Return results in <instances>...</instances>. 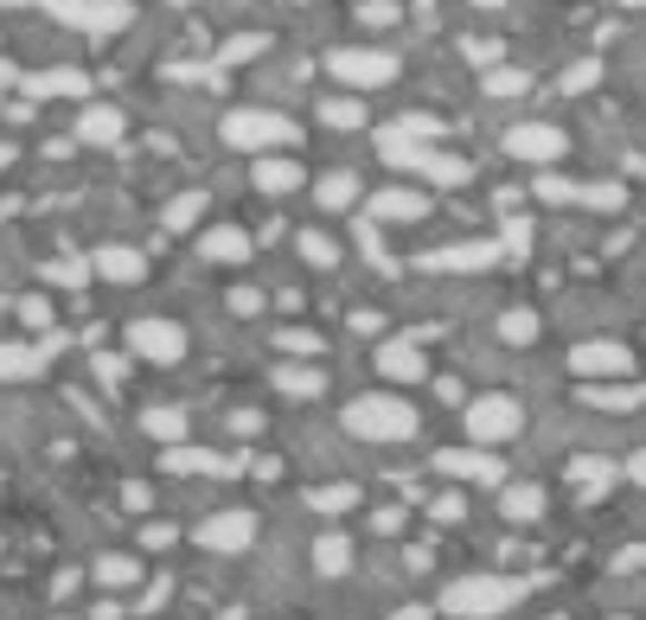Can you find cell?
I'll use <instances>...</instances> for the list:
<instances>
[{
	"label": "cell",
	"instance_id": "obj_1",
	"mask_svg": "<svg viewBox=\"0 0 646 620\" xmlns=\"http://www.w3.org/2000/svg\"><path fill=\"white\" fill-rule=\"evenodd\" d=\"M339 422H346V436H359V441H410L423 416L410 410V397H390V390H371V397H352Z\"/></svg>",
	"mask_w": 646,
	"mask_h": 620
},
{
	"label": "cell",
	"instance_id": "obj_2",
	"mask_svg": "<svg viewBox=\"0 0 646 620\" xmlns=\"http://www.w3.org/2000/svg\"><path fill=\"white\" fill-rule=\"evenodd\" d=\"M513 601H518V582H506V576H461L441 594V608L461 620H493V614H506Z\"/></svg>",
	"mask_w": 646,
	"mask_h": 620
},
{
	"label": "cell",
	"instance_id": "obj_3",
	"mask_svg": "<svg viewBox=\"0 0 646 620\" xmlns=\"http://www.w3.org/2000/svg\"><path fill=\"white\" fill-rule=\"evenodd\" d=\"M225 141L244 154H269V148H295V122L276 109H231L225 116Z\"/></svg>",
	"mask_w": 646,
	"mask_h": 620
},
{
	"label": "cell",
	"instance_id": "obj_4",
	"mask_svg": "<svg viewBox=\"0 0 646 620\" xmlns=\"http://www.w3.org/2000/svg\"><path fill=\"white\" fill-rule=\"evenodd\" d=\"M327 71H334L346 90H359V97H365V90H385V83H397V71H404V64H397L390 52H378V46H346V52L327 58Z\"/></svg>",
	"mask_w": 646,
	"mask_h": 620
},
{
	"label": "cell",
	"instance_id": "obj_5",
	"mask_svg": "<svg viewBox=\"0 0 646 620\" xmlns=\"http://www.w3.org/2000/svg\"><path fill=\"white\" fill-rule=\"evenodd\" d=\"M39 7L71 32H122L135 20L129 0H39Z\"/></svg>",
	"mask_w": 646,
	"mask_h": 620
},
{
	"label": "cell",
	"instance_id": "obj_6",
	"mask_svg": "<svg viewBox=\"0 0 646 620\" xmlns=\"http://www.w3.org/2000/svg\"><path fill=\"white\" fill-rule=\"evenodd\" d=\"M467 436L480 441V448H493V441H513L518 422H525V410H518V397H506V390H487V397H474L467 403Z\"/></svg>",
	"mask_w": 646,
	"mask_h": 620
},
{
	"label": "cell",
	"instance_id": "obj_7",
	"mask_svg": "<svg viewBox=\"0 0 646 620\" xmlns=\"http://www.w3.org/2000/svg\"><path fill=\"white\" fill-rule=\"evenodd\" d=\"M129 352L141 364H180L186 359V327L180 320H167V313H148V320H135L129 327Z\"/></svg>",
	"mask_w": 646,
	"mask_h": 620
},
{
	"label": "cell",
	"instance_id": "obj_8",
	"mask_svg": "<svg viewBox=\"0 0 646 620\" xmlns=\"http://www.w3.org/2000/svg\"><path fill=\"white\" fill-rule=\"evenodd\" d=\"M569 371H576L583 384H595V378H627V371H634V352H627L620 339H583V346L569 352Z\"/></svg>",
	"mask_w": 646,
	"mask_h": 620
},
{
	"label": "cell",
	"instance_id": "obj_9",
	"mask_svg": "<svg viewBox=\"0 0 646 620\" xmlns=\"http://www.w3.org/2000/svg\"><path fill=\"white\" fill-rule=\"evenodd\" d=\"M564 129H550V122H513L506 129V154L513 160H531V167H550V160H564Z\"/></svg>",
	"mask_w": 646,
	"mask_h": 620
},
{
	"label": "cell",
	"instance_id": "obj_10",
	"mask_svg": "<svg viewBox=\"0 0 646 620\" xmlns=\"http://www.w3.org/2000/svg\"><path fill=\"white\" fill-rule=\"evenodd\" d=\"M192 538L206 543V550H218V557H237V550L257 543V518H250V512H211Z\"/></svg>",
	"mask_w": 646,
	"mask_h": 620
},
{
	"label": "cell",
	"instance_id": "obj_11",
	"mask_svg": "<svg viewBox=\"0 0 646 620\" xmlns=\"http://www.w3.org/2000/svg\"><path fill=\"white\" fill-rule=\"evenodd\" d=\"M436 473H448V480H480V487H506V467L493 461L487 448H441Z\"/></svg>",
	"mask_w": 646,
	"mask_h": 620
},
{
	"label": "cell",
	"instance_id": "obj_12",
	"mask_svg": "<svg viewBox=\"0 0 646 620\" xmlns=\"http://www.w3.org/2000/svg\"><path fill=\"white\" fill-rule=\"evenodd\" d=\"M538 199H544V206H602V211H620V186H569V180H557V173H544Z\"/></svg>",
	"mask_w": 646,
	"mask_h": 620
},
{
	"label": "cell",
	"instance_id": "obj_13",
	"mask_svg": "<svg viewBox=\"0 0 646 620\" xmlns=\"http://www.w3.org/2000/svg\"><path fill=\"white\" fill-rule=\"evenodd\" d=\"M378 371H385L390 384H416V378L429 371V359H423L416 339H385V346H378Z\"/></svg>",
	"mask_w": 646,
	"mask_h": 620
},
{
	"label": "cell",
	"instance_id": "obj_14",
	"mask_svg": "<svg viewBox=\"0 0 646 620\" xmlns=\"http://www.w3.org/2000/svg\"><path fill=\"white\" fill-rule=\"evenodd\" d=\"M90 269H97L103 282H116V288H135L141 276H148V262H141V250H129V243H103V250L90 257Z\"/></svg>",
	"mask_w": 646,
	"mask_h": 620
},
{
	"label": "cell",
	"instance_id": "obj_15",
	"mask_svg": "<svg viewBox=\"0 0 646 620\" xmlns=\"http://www.w3.org/2000/svg\"><path fill=\"white\" fill-rule=\"evenodd\" d=\"M493 262H499V243H455V250L423 257V269H441V276H474V269H493Z\"/></svg>",
	"mask_w": 646,
	"mask_h": 620
},
{
	"label": "cell",
	"instance_id": "obj_16",
	"mask_svg": "<svg viewBox=\"0 0 646 620\" xmlns=\"http://www.w3.org/2000/svg\"><path fill=\"white\" fill-rule=\"evenodd\" d=\"M371 218L378 224H416V218H429V199L410 186H390V192H371Z\"/></svg>",
	"mask_w": 646,
	"mask_h": 620
},
{
	"label": "cell",
	"instance_id": "obj_17",
	"mask_svg": "<svg viewBox=\"0 0 646 620\" xmlns=\"http://www.w3.org/2000/svg\"><path fill=\"white\" fill-rule=\"evenodd\" d=\"M250 231H237V224H211L199 231V262H250Z\"/></svg>",
	"mask_w": 646,
	"mask_h": 620
},
{
	"label": "cell",
	"instance_id": "obj_18",
	"mask_svg": "<svg viewBox=\"0 0 646 620\" xmlns=\"http://www.w3.org/2000/svg\"><path fill=\"white\" fill-rule=\"evenodd\" d=\"M314 206H320V211H352V206H359V173H352V167L320 173V180H314Z\"/></svg>",
	"mask_w": 646,
	"mask_h": 620
},
{
	"label": "cell",
	"instance_id": "obj_19",
	"mask_svg": "<svg viewBox=\"0 0 646 620\" xmlns=\"http://www.w3.org/2000/svg\"><path fill=\"white\" fill-rule=\"evenodd\" d=\"M250 180H257V192H269V199H282V192H295V186L308 180L295 160H276V154H257L250 160Z\"/></svg>",
	"mask_w": 646,
	"mask_h": 620
},
{
	"label": "cell",
	"instance_id": "obj_20",
	"mask_svg": "<svg viewBox=\"0 0 646 620\" xmlns=\"http://www.w3.org/2000/svg\"><path fill=\"white\" fill-rule=\"evenodd\" d=\"M78 134L90 141V148H116V141H122V109L90 103V109H83V122H78Z\"/></svg>",
	"mask_w": 646,
	"mask_h": 620
},
{
	"label": "cell",
	"instance_id": "obj_21",
	"mask_svg": "<svg viewBox=\"0 0 646 620\" xmlns=\"http://www.w3.org/2000/svg\"><path fill=\"white\" fill-rule=\"evenodd\" d=\"M167 473H231V461H225V454H211V448H167Z\"/></svg>",
	"mask_w": 646,
	"mask_h": 620
},
{
	"label": "cell",
	"instance_id": "obj_22",
	"mask_svg": "<svg viewBox=\"0 0 646 620\" xmlns=\"http://www.w3.org/2000/svg\"><path fill=\"white\" fill-rule=\"evenodd\" d=\"M46 364V346H0V384H27Z\"/></svg>",
	"mask_w": 646,
	"mask_h": 620
},
{
	"label": "cell",
	"instance_id": "obj_23",
	"mask_svg": "<svg viewBox=\"0 0 646 620\" xmlns=\"http://www.w3.org/2000/svg\"><path fill=\"white\" fill-rule=\"evenodd\" d=\"M499 512L513 518V524L544 518V487H499Z\"/></svg>",
	"mask_w": 646,
	"mask_h": 620
},
{
	"label": "cell",
	"instance_id": "obj_24",
	"mask_svg": "<svg viewBox=\"0 0 646 620\" xmlns=\"http://www.w3.org/2000/svg\"><path fill=\"white\" fill-rule=\"evenodd\" d=\"M27 90H32V97H83L90 78H83V71H32Z\"/></svg>",
	"mask_w": 646,
	"mask_h": 620
},
{
	"label": "cell",
	"instance_id": "obj_25",
	"mask_svg": "<svg viewBox=\"0 0 646 620\" xmlns=\"http://www.w3.org/2000/svg\"><path fill=\"white\" fill-rule=\"evenodd\" d=\"M97 582H103V589H135V582H141V563L122 557V550H109V557H97Z\"/></svg>",
	"mask_w": 646,
	"mask_h": 620
},
{
	"label": "cell",
	"instance_id": "obj_26",
	"mask_svg": "<svg viewBox=\"0 0 646 620\" xmlns=\"http://www.w3.org/2000/svg\"><path fill=\"white\" fill-rule=\"evenodd\" d=\"M346 563H352V538H339V531H327V538L314 543V569H320V576H339Z\"/></svg>",
	"mask_w": 646,
	"mask_h": 620
},
{
	"label": "cell",
	"instance_id": "obj_27",
	"mask_svg": "<svg viewBox=\"0 0 646 620\" xmlns=\"http://www.w3.org/2000/svg\"><path fill=\"white\" fill-rule=\"evenodd\" d=\"M295 250H301V262H314V269H334L339 262V243L327 231H301L295 237Z\"/></svg>",
	"mask_w": 646,
	"mask_h": 620
},
{
	"label": "cell",
	"instance_id": "obj_28",
	"mask_svg": "<svg viewBox=\"0 0 646 620\" xmlns=\"http://www.w3.org/2000/svg\"><path fill=\"white\" fill-rule=\"evenodd\" d=\"M199 211H206V192H180L173 206L160 211V224H167V231H192V224H199Z\"/></svg>",
	"mask_w": 646,
	"mask_h": 620
},
{
	"label": "cell",
	"instance_id": "obj_29",
	"mask_svg": "<svg viewBox=\"0 0 646 620\" xmlns=\"http://www.w3.org/2000/svg\"><path fill=\"white\" fill-rule=\"evenodd\" d=\"M141 429H148L155 441H167V448H180V441H186V416L180 410H148V416H141Z\"/></svg>",
	"mask_w": 646,
	"mask_h": 620
},
{
	"label": "cell",
	"instance_id": "obj_30",
	"mask_svg": "<svg viewBox=\"0 0 646 620\" xmlns=\"http://www.w3.org/2000/svg\"><path fill=\"white\" fill-rule=\"evenodd\" d=\"M467 173H474V167H467V160H455V154H429V167H423V180L429 186H467Z\"/></svg>",
	"mask_w": 646,
	"mask_h": 620
},
{
	"label": "cell",
	"instance_id": "obj_31",
	"mask_svg": "<svg viewBox=\"0 0 646 620\" xmlns=\"http://www.w3.org/2000/svg\"><path fill=\"white\" fill-rule=\"evenodd\" d=\"M276 384H282L288 397H320V384H327V378H320L314 364H282V371H276Z\"/></svg>",
	"mask_w": 646,
	"mask_h": 620
},
{
	"label": "cell",
	"instance_id": "obj_32",
	"mask_svg": "<svg viewBox=\"0 0 646 620\" xmlns=\"http://www.w3.org/2000/svg\"><path fill=\"white\" fill-rule=\"evenodd\" d=\"M569 480H576L583 492H602V487H615V467L595 461V454H583V461H569Z\"/></svg>",
	"mask_w": 646,
	"mask_h": 620
},
{
	"label": "cell",
	"instance_id": "obj_33",
	"mask_svg": "<svg viewBox=\"0 0 646 620\" xmlns=\"http://www.w3.org/2000/svg\"><path fill=\"white\" fill-rule=\"evenodd\" d=\"M352 506H359V487H314L308 492V512H352Z\"/></svg>",
	"mask_w": 646,
	"mask_h": 620
},
{
	"label": "cell",
	"instance_id": "obj_34",
	"mask_svg": "<svg viewBox=\"0 0 646 620\" xmlns=\"http://www.w3.org/2000/svg\"><path fill=\"white\" fill-rule=\"evenodd\" d=\"M499 339H506V346H531V339H538V313H525V308L499 313Z\"/></svg>",
	"mask_w": 646,
	"mask_h": 620
},
{
	"label": "cell",
	"instance_id": "obj_35",
	"mask_svg": "<svg viewBox=\"0 0 646 620\" xmlns=\"http://www.w3.org/2000/svg\"><path fill=\"white\" fill-rule=\"evenodd\" d=\"M320 116H327V129H359V122H365V103H359V97H327V103H320Z\"/></svg>",
	"mask_w": 646,
	"mask_h": 620
},
{
	"label": "cell",
	"instance_id": "obj_36",
	"mask_svg": "<svg viewBox=\"0 0 646 620\" xmlns=\"http://www.w3.org/2000/svg\"><path fill=\"white\" fill-rule=\"evenodd\" d=\"M97 276L90 262H78V257H58V262H46V282H58V288H83Z\"/></svg>",
	"mask_w": 646,
	"mask_h": 620
},
{
	"label": "cell",
	"instance_id": "obj_37",
	"mask_svg": "<svg viewBox=\"0 0 646 620\" xmlns=\"http://www.w3.org/2000/svg\"><path fill=\"white\" fill-rule=\"evenodd\" d=\"M262 46H269L262 32H237V39H231V46H225V52H218V58H225V64H250V58H257Z\"/></svg>",
	"mask_w": 646,
	"mask_h": 620
},
{
	"label": "cell",
	"instance_id": "obj_38",
	"mask_svg": "<svg viewBox=\"0 0 646 620\" xmlns=\"http://www.w3.org/2000/svg\"><path fill=\"white\" fill-rule=\"evenodd\" d=\"M525 71H487V97H525Z\"/></svg>",
	"mask_w": 646,
	"mask_h": 620
},
{
	"label": "cell",
	"instance_id": "obj_39",
	"mask_svg": "<svg viewBox=\"0 0 646 620\" xmlns=\"http://www.w3.org/2000/svg\"><path fill=\"white\" fill-rule=\"evenodd\" d=\"M595 78H602V64H595V58H583L576 71H564V97H576V90H589Z\"/></svg>",
	"mask_w": 646,
	"mask_h": 620
},
{
	"label": "cell",
	"instance_id": "obj_40",
	"mask_svg": "<svg viewBox=\"0 0 646 620\" xmlns=\"http://www.w3.org/2000/svg\"><path fill=\"white\" fill-rule=\"evenodd\" d=\"M589 403H602V410H634L640 390H589Z\"/></svg>",
	"mask_w": 646,
	"mask_h": 620
},
{
	"label": "cell",
	"instance_id": "obj_41",
	"mask_svg": "<svg viewBox=\"0 0 646 620\" xmlns=\"http://www.w3.org/2000/svg\"><path fill=\"white\" fill-rule=\"evenodd\" d=\"M429 518H436V524H461V518H467V506L455 499V492H448V499H436V506H429Z\"/></svg>",
	"mask_w": 646,
	"mask_h": 620
},
{
	"label": "cell",
	"instance_id": "obj_42",
	"mask_svg": "<svg viewBox=\"0 0 646 620\" xmlns=\"http://www.w3.org/2000/svg\"><path fill=\"white\" fill-rule=\"evenodd\" d=\"M359 20H365V27H390V20H397V7H390V0H365Z\"/></svg>",
	"mask_w": 646,
	"mask_h": 620
},
{
	"label": "cell",
	"instance_id": "obj_43",
	"mask_svg": "<svg viewBox=\"0 0 646 620\" xmlns=\"http://www.w3.org/2000/svg\"><path fill=\"white\" fill-rule=\"evenodd\" d=\"M282 346H288V352H320V339H314V333H301V327H288V333H282Z\"/></svg>",
	"mask_w": 646,
	"mask_h": 620
},
{
	"label": "cell",
	"instance_id": "obj_44",
	"mask_svg": "<svg viewBox=\"0 0 646 620\" xmlns=\"http://www.w3.org/2000/svg\"><path fill=\"white\" fill-rule=\"evenodd\" d=\"M20 313H27V327H52V308L46 301H20Z\"/></svg>",
	"mask_w": 646,
	"mask_h": 620
},
{
	"label": "cell",
	"instance_id": "obj_45",
	"mask_svg": "<svg viewBox=\"0 0 646 620\" xmlns=\"http://www.w3.org/2000/svg\"><path fill=\"white\" fill-rule=\"evenodd\" d=\"M141 543H148V550H160V543H173V531H167V524H148V531H141Z\"/></svg>",
	"mask_w": 646,
	"mask_h": 620
},
{
	"label": "cell",
	"instance_id": "obj_46",
	"mask_svg": "<svg viewBox=\"0 0 646 620\" xmlns=\"http://www.w3.org/2000/svg\"><path fill=\"white\" fill-rule=\"evenodd\" d=\"M627 473H634V480H640V487H646V448H640V454H634V461H627Z\"/></svg>",
	"mask_w": 646,
	"mask_h": 620
},
{
	"label": "cell",
	"instance_id": "obj_47",
	"mask_svg": "<svg viewBox=\"0 0 646 620\" xmlns=\"http://www.w3.org/2000/svg\"><path fill=\"white\" fill-rule=\"evenodd\" d=\"M7 160H13V148H7V141H0V167H7Z\"/></svg>",
	"mask_w": 646,
	"mask_h": 620
},
{
	"label": "cell",
	"instance_id": "obj_48",
	"mask_svg": "<svg viewBox=\"0 0 646 620\" xmlns=\"http://www.w3.org/2000/svg\"><path fill=\"white\" fill-rule=\"evenodd\" d=\"M620 7H634V13H646V0H620Z\"/></svg>",
	"mask_w": 646,
	"mask_h": 620
},
{
	"label": "cell",
	"instance_id": "obj_49",
	"mask_svg": "<svg viewBox=\"0 0 646 620\" xmlns=\"http://www.w3.org/2000/svg\"><path fill=\"white\" fill-rule=\"evenodd\" d=\"M474 7H506V0H474Z\"/></svg>",
	"mask_w": 646,
	"mask_h": 620
},
{
	"label": "cell",
	"instance_id": "obj_50",
	"mask_svg": "<svg viewBox=\"0 0 646 620\" xmlns=\"http://www.w3.org/2000/svg\"><path fill=\"white\" fill-rule=\"evenodd\" d=\"M295 7H301V0H295Z\"/></svg>",
	"mask_w": 646,
	"mask_h": 620
},
{
	"label": "cell",
	"instance_id": "obj_51",
	"mask_svg": "<svg viewBox=\"0 0 646 620\" xmlns=\"http://www.w3.org/2000/svg\"><path fill=\"white\" fill-rule=\"evenodd\" d=\"M640 557H646V550H640Z\"/></svg>",
	"mask_w": 646,
	"mask_h": 620
}]
</instances>
